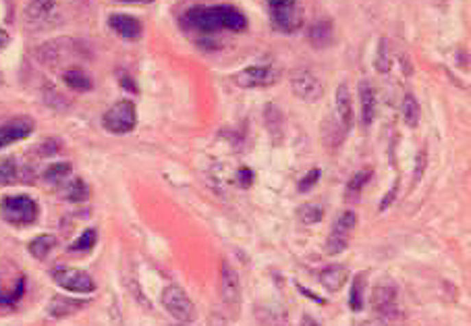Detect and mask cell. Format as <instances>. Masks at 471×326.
Here are the masks:
<instances>
[{
	"mask_svg": "<svg viewBox=\"0 0 471 326\" xmlns=\"http://www.w3.org/2000/svg\"><path fill=\"white\" fill-rule=\"evenodd\" d=\"M162 305H165V310L173 316V318H177L179 322H193L195 318H197V312H195V305H193V301L189 299V295L179 287V285H169V287H165V291H162Z\"/></svg>",
	"mask_w": 471,
	"mask_h": 326,
	"instance_id": "5",
	"label": "cell"
},
{
	"mask_svg": "<svg viewBox=\"0 0 471 326\" xmlns=\"http://www.w3.org/2000/svg\"><path fill=\"white\" fill-rule=\"evenodd\" d=\"M349 246V237L347 235H339V233H330L328 241H326V254L328 256H339L347 250Z\"/></svg>",
	"mask_w": 471,
	"mask_h": 326,
	"instance_id": "35",
	"label": "cell"
},
{
	"mask_svg": "<svg viewBox=\"0 0 471 326\" xmlns=\"http://www.w3.org/2000/svg\"><path fill=\"white\" fill-rule=\"evenodd\" d=\"M58 150H60V141H58V139H48V141H44V143L40 145L38 154H40V156H52V154H56Z\"/></svg>",
	"mask_w": 471,
	"mask_h": 326,
	"instance_id": "39",
	"label": "cell"
},
{
	"mask_svg": "<svg viewBox=\"0 0 471 326\" xmlns=\"http://www.w3.org/2000/svg\"><path fill=\"white\" fill-rule=\"evenodd\" d=\"M426 167H428V154L426 150H420L418 152V158H415V171H413V187L422 181L424 173H426Z\"/></svg>",
	"mask_w": 471,
	"mask_h": 326,
	"instance_id": "37",
	"label": "cell"
},
{
	"mask_svg": "<svg viewBox=\"0 0 471 326\" xmlns=\"http://www.w3.org/2000/svg\"><path fill=\"white\" fill-rule=\"evenodd\" d=\"M181 25L189 32H197L204 36L232 32L243 34L247 30V17L234 7L216 5V7H193L181 17Z\"/></svg>",
	"mask_w": 471,
	"mask_h": 326,
	"instance_id": "1",
	"label": "cell"
},
{
	"mask_svg": "<svg viewBox=\"0 0 471 326\" xmlns=\"http://www.w3.org/2000/svg\"><path fill=\"white\" fill-rule=\"evenodd\" d=\"M96 241H98V231L96 229H86L69 246V252H73V254H77V252H90L96 246Z\"/></svg>",
	"mask_w": 471,
	"mask_h": 326,
	"instance_id": "27",
	"label": "cell"
},
{
	"mask_svg": "<svg viewBox=\"0 0 471 326\" xmlns=\"http://www.w3.org/2000/svg\"><path fill=\"white\" fill-rule=\"evenodd\" d=\"M19 167L15 158H3L0 160V185H13L17 183Z\"/></svg>",
	"mask_w": 471,
	"mask_h": 326,
	"instance_id": "31",
	"label": "cell"
},
{
	"mask_svg": "<svg viewBox=\"0 0 471 326\" xmlns=\"http://www.w3.org/2000/svg\"><path fill=\"white\" fill-rule=\"evenodd\" d=\"M108 27H110L117 36H121V38H125V40H131V42L139 40L141 34H143L141 21L135 19V17H131V15H125V13H114V15H110V17H108Z\"/></svg>",
	"mask_w": 471,
	"mask_h": 326,
	"instance_id": "13",
	"label": "cell"
},
{
	"mask_svg": "<svg viewBox=\"0 0 471 326\" xmlns=\"http://www.w3.org/2000/svg\"><path fill=\"white\" fill-rule=\"evenodd\" d=\"M403 119L409 127H418L420 125V119H422V108H420V102L415 96L407 94L405 100H403Z\"/></svg>",
	"mask_w": 471,
	"mask_h": 326,
	"instance_id": "29",
	"label": "cell"
},
{
	"mask_svg": "<svg viewBox=\"0 0 471 326\" xmlns=\"http://www.w3.org/2000/svg\"><path fill=\"white\" fill-rule=\"evenodd\" d=\"M117 3H131V5H147V3H154V0H117Z\"/></svg>",
	"mask_w": 471,
	"mask_h": 326,
	"instance_id": "45",
	"label": "cell"
},
{
	"mask_svg": "<svg viewBox=\"0 0 471 326\" xmlns=\"http://www.w3.org/2000/svg\"><path fill=\"white\" fill-rule=\"evenodd\" d=\"M330 38H333V23H328V21H318L316 25H311V30H309V40L316 44V46H320V48H324L328 42H330Z\"/></svg>",
	"mask_w": 471,
	"mask_h": 326,
	"instance_id": "28",
	"label": "cell"
},
{
	"mask_svg": "<svg viewBox=\"0 0 471 326\" xmlns=\"http://www.w3.org/2000/svg\"><path fill=\"white\" fill-rule=\"evenodd\" d=\"M71 44H73L71 40H52V42L44 44V46H40L38 58L42 62H46V65H56L69 52V46Z\"/></svg>",
	"mask_w": 471,
	"mask_h": 326,
	"instance_id": "18",
	"label": "cell"
},
{
	"mask_svg": "<svg viewBox=\"0 0 471 326\" xmlns=\"http://www.w3.org/2000/svg\"><path fill=\"white\" fill-rule=\"evenodd\" d=\"M50 275H52V281L64 291L80 293V295H88V293L96 291L94 279L84 270L69 268V266H56V268H52Z\"/></svg>",
	"mask_w": 471,
	"mask_h": 326,
	"instance_id": "6",
	"label": "cell"
},
{
	"mask_svg": "<svg viewBox=\"0 0 471 326\" xmlns=\"http://www.w3.org/2000/svg\"><path fill=\"white\" fill-rule=\"evenodd\" d=\"M32 131H34V121L27 117H19L5 125H0V150L11 143L23 141L25 137L32 135Z\"/></svg>",
	"mask_w": 471,
	"mask_h": 326,
	"instance_id": "12",
	"label": "cell"
},
{
	"mask_svg": "<svg viewBox=\"0 0 471 326\" xmlns=\"http://www.w3.org/2000/svg\"><path fill=\"white\" fill-rule=\"evenodd\" d=\"M56 248V237L54 235H38L36 239L29 241V254L36 258V260H44L48 258V254Z\"/></svg>",
	"mask_w": 471,
	"mask_h": 326,
	"instance_id": "21",
	"label": "cell"
},
{
	"mask_svg": "<svg viewBox=\"0 0 471 326\" xmlns=\"http://www.w3.org/2000/svg\"><path fill=\"white\" fill-rule=\"evenodd\" d=\"M347 279H349V270L347 266H328L320 272V285L328 291V293H337L341 291L345 285H347Z\"/></svg>",
	"mask_w": 471,
	"mask_h": 326,
	"instance_id": "16",
	"label": "cell"
},
{
	"mask_svg": "<svg viewBox=\"0 0 471 326\" xmlns=\"http://www.w3.org/2000/svg\"><path fill=\"white\" fill-rule=\"evenodd\" d=\"M121 86H123L125 90H129V92H137V86L133 84V79L127 77L125 73H121Z\"/></svg>",
	"mask_w": 471,
	"mask_h": 326,
	"instance_id": "41",
	"label": "cell"
},
{
	"mask_svg": "<svg viewBox=\"0 0 471 326\" xmlns=\"http://www.w3.org/2000/svg\"><path fill=\"white\" fill-rule=\"evenodd\" d=\"M359 106H361V127H372L376 113H378V98H376V90L372 88V84L367 79L359 81Z\"/></svg>",
	"mask_w": 471,
	"mask_h": 326,
	"instance_id": "14",
	"label": "cell"
},
{
	"mask_svg": "<svg viewBox=\"0 0 471 326\" xmlns=\"http://www.w3.org/2000/svg\"><path fill=\"white\" fill-rule=\"evenodd\" d=\"M299 291H301V293H305V295H307V297H309V299H316V301H318V303H324V301H322V299H320V297H318V295H313V293H311V291H307V289H305V287H299Z\"/></svg>",
	"mask_w": 471,
	"mask_h": 326,
	"instance_id": "44",
	"label": "cell"
},
{
	"mask_svg": "<svg viewBox=\"0 0 471 326\" xmlns=\"http://www.w3.org/2000/svg\"><path fill=\"white\" fill-rule=\"evenodd\" d=\"M86 299H73V297H62V295H54L48 303V314L52 318H64L75 314L77 310L86 307Z\"/></svg>",
	"mask_w": 471,
	"mask_h": 326,
	"instance_id": "17",
	"label": "cell"
},
{
	"mask_svg": "<svg viewBox=\"0 0 471 326\" xmlns=\"http://www.w3.org/2000/svg\"><path fill=\"white\" fill-rule=\"evenodd\" d=\"M372 175H374V171L372 169H365V171H359V173H355L353 177H351V181L347 183V198L349 200H357L359 198V194L363 191V187L367 185V181L372 179Z\"/></svg>",
	"mask_w": 471,
	"mask_h": 326,
	"instance_id": "26",
	"label": "cell"
},
{
	"mask_svg": "<svg viewBox=\"0 0 471 326\" xmlns=\"http://www.w3.org/2000/svg\"><path fill=\"white\" fill-rule=\"evenodd\" d=\"M363 291H365V275L359 272V275L353 279L351 295H349V303H351V310H353V312H361V310H363Z\"/></svg>",
	"mask_w": 471,
	"mask_h": 326,
	"instance_id": "30",
	"label": "cell"
},
{
	"mask_svg": "<svg viewBox=\"0 0 471 326\" xmlns=\"http://www.w3.org/2000/svg\"><path fill=\"white\" fill-rule=\"evenodd\" d=\"M320 175H322L320 169H311V171L297 183V191H299V194H307L309 189H313V185H316V183L320 181Z\"/></svg>",
	"mask_w": 471,
	"mask_h": 326,
	"instance_id": "36",
	"label": "cell"
},
{
	"mask_svg": "<svg viewBox=\"0 0 471 326\" xmlns=\"http://www.w3.org/2000/svg\"><path fill=\"white\" fill-rule=\"evenodd\" d=\"M0 214L9 224L27 226L38 220L40 206L29 196H5L0 202Z\"/></svg>",
	"mask_w": 471,
	"mask_h": 326,
	"instance_id": "2",
	"label": "cell"
},
{
	"mask_svg": "<svg viewBox=\"0 0 471 326\" xmlns=\"http://www.w3.org/2000/svg\"><path fill=\"white\" fill-rule=\"evenodd\" d=\"M397 194H399V179H397V183H395V185H392V189H390V191H388V194L384 196V200L380 202L378 210H380V212L388 210V208H390V204H392V202H395V200H397Z\"/></svg>",
	"mask_w": 471,
	"mask_h": 326,
	"instance_id": "38",
	"label": "cell"
},
{
	"mask_svg": "<svg viewBox=\"0 0 471 326\" xmlns=\"http://www.w3.org/2000/svg\"><path fill=\"white\" fill-rule=\"evenodd\" d=\"M237 179H239V185H241V187H250L252 181H254V173H252L250 169H241Z\"/></svg>",
	"mask_w": 471,
	"mask_h": 326,
	"instance_id": "40",
	"label": "cell"
},
{
	"mask_svg": "<svg viewBox=\"0 0 471 326\" xmlns=\"http://www.w3.org/2000/svg\"><path fill=\"white\" fill-rule=\"evenodd\" d=\"M376 71L378 73H388L390 67H392V56H390V48H388V42L386 40H380L378 42V50H376Z\"/></svg>",
	"mask_w": 471,
	"mask_h": 326,
	"instance_id": "34",
	"label": "cell"
},
{
	"mask_svg": "<svg viewBox=\"0 0 471 326\" xmlns=\"http://www.w3.org/2000/svg\"><path fill=\"white\" fill-rule=\"evenodd\" d=\"M9 44H11V36H9V32L0 30V50H3V48H7Z\"/></svg>",
	"mask_w": 471,
	"mask_h": 326,
	"instance_id": "42",
	"label": "cell"
},
{
	"mask_svg": "<svg viewBox=\"0 0 471 326\" xmlns=\"http://www.w3.org/2000/svg\"><path fill=\"white\" fill-rule=\"evenodd\" d=\"M324 218V208L320 204H303L299 208V220L303 224H318Z\"/></svg>",
	"mask_w": 471,
	"mask_h": 326,
	"instance_id": "33",
	"label": "cell"
},
{
	"mask_svg": "<svg viewBox=\"0 0 471 326\" xmlns=\"http://www.w3.org/2000/svg\"><path fill=\"white\" fill-rule=\"evenodd\" d=\"M23 19L29 27L36 30L56 25L60 21L56 0H27V5L23 9Z\"/></svg>",
	"mask_w": 471,
	"mask_h": 326,
	"instance_id": "7",
	"label": "cell"
},
{
	"mask_svg": "<svg viewBox=\"0 0 471 326\" xmlns=\"http://www.w3.org/2000/svg\"><path fill=\"white\" fill-rule=\"evenodd\" d=\"M73 173V167L71 162H54V165H50L46 171H44V181L46 183H62L71 177Z\"/></svg>",
	"mask_w": 471,
	"mask_h": 326,
	"instance_id": "25",
	"label": "cell"
},
{
	"mask_svg": "<svg viewBox=\"0 0 471 326\" xmlns=\"http://www.w3.org/2000/svg\"><path fill=\"white\" fill-rule=\"evenodd\" d=\"M301 326H320L316 320H313L309 314H303V318H301Z\"/></svg>",
	"mask_w": 471,
	"mask_h": 326,
	"instance_id": "43",
	"label": "cell"
},
{
	"mask_svg": "<svg viewBox=\"0 0 471 326\" xmlns=\"http://www.w3.org/2000/svg\"><path fill=\"white\" fill-rule=\"evenodd\" d=\"M278 79V73L270 65H252L232 75V81L239 88H266Z\"/></svg>",
	"mask_w": 471,
	"mask_h": 326,
	"instance_id": "8",
	"label": "cell"
},
{
	"mask_svg": "<svg viewBox=\"0 0 471 326\" xmlns=\"http://www.w3.org/2000/svg\"><path fill=\"white\" fill-rule=\"evenodd\" d=\"M220 297L224 301V305H239L241 301V281L239 275L234 270V266L228 260H222L220 266Z\"/></svg>",
	"mask_w": 471,
	"mask_h": 326,
	"instance_id": "10",
	"label": "cell"
},
{
	"mask_svg": "<svg viewBox=\"0 0 471 326\" xmlns=\"http://www.w3.org/2000/svg\"><path fill=\"white\" fill-rule=\"evenodd\" d=\"M372 307L382 318H397V289L390 285H380L372 291Z\"/></svg>",
	"mask_w": 471,
	"mask_h": 326,
	"instance_id": "11",
	"label": "cell"
},
{
	"mask_svg": "<svg viewBox=\"0 0 471 326\" xmlns=\"http://www.w3.org/2000/svg\"><path fill=\"white\" fill-rule=\"evenodd\" d=\"M270 19L282 34H295L303 25V9L299 0H268Z\"/></svg>",
	"mask_w": 471,
	"mask_h": 326,
	"instance_id": "3",
	"label": "cell"
},
{
	"mask_svg": "<svg viewBox=\"0 0 471 326\" xmlns=\"http://www.w3.org/2000/svg\"><path fill=\"white\" fill-rule=\"evenodd\" d=\"M62 79H64V84L71 90H75V92H90L94 88L92 77L88 73H84L82 69H69V71H64Z\"/></svg>",
	"mask_w": 471,
	"mask_h": 326,
	"instance_id": "20",
	"label": "cell"
},
{
	"mask_svg": "<svg viewBox=\"0 0 471 326\" xmlns=\"http://www.w3.org/2000/svg\"><path fill=\"white\" fill-rule=\"evenodd\" d=\"M337 115H339L341 127L345 129V133H349L353 127V115L355 113H353V98H351L347 84H341L337 88Z\"/></svg>",
	"mask_w": 471,
	"mask_h": 326,
	"instance_id": "15",
	"label": "cell"
},
{
	"mask_svg": "<svg viewBox=\"0 0 471 326\" xmlns=\"http://www.w3.org/2000/svg\"><path fill=\"white\" fill-rule=\"evenodd\" d=\"M345 129L341 127V123H337V121H330V119H326L324 123H322V137H324V143L326 145H330V148H337V145H341L343 143V139H345Z\"/></svg>",
	"mask_w": 471,
	"mask_h": 326,
	"instance_id": "23",
	"label": "cell"
},
{
	"mask_svg": "<svg viewBox=\"0 0 471 326\" xmlns=\"http://www.w3.org/2000/svg\"><path fill=\"white\" fill-rule=\"evenodd\" d=\"M291 90L303 102H318L324 96V84L309 71H297L291 77Z\"/></svg>",
	"mask_w": 471,
	"mask_h": 326,
	"instance_id": "9",
	"label": "cell"
},
{
	"mask_svg": "<svg viewBox=\"0 0 471 326\" xmlns=\"http://www.w3.org/2000/svg\"><path fill=\"white\" fill-rule=\"evenodd\" d=\"M357 226V216L353 210H343L337 220H335V226H333V233H339V235H347Z\"/></svg>",
	"mask_w": 471,
	"mask_h": 326,
	"instance_id": "32",
	"label": "cell"
},
{
	"mask_svg": "<svg viewBox=\"0 0 471 326\" xmlns=\"http://www.w3.org/2000/svg\"><path fill=\"white\" fill-rule=\"evenodd\" d=\"M102 125L106 131L114 133V135H127L137 127V108L131 100H121L117 104H112L104 117H102Z\"/></svg>",
	"mask_w": 471,
	"mask_h": 326,
	"instance_id": "4",
	"label": "cell"
},
{
	"mask_svg": "<svg viewBox=\"0 0 471 326\" xmlns=\"http://www.w3.org/2000/svg\"><path fill=\"white\" fill-rule=\"evenodd\" d=\"M175 326H185V324H183V322H181V324H175Z\"/></svg>",
	"mask_w": 471,
	"mask_h": 326,
	"instance_id": "46",
	"label": "cell"
},
{
	"mask_svg": "<svg viewBox=\"0 0 471 326\" xmlns=\"http://www.w3.org/2000/svg\"><path fill=\"white\" fill-rule=\"evenodd\" d=\"M64 200L69 202H86L90 198V185L84 179H71L64 185Z\"/></svg>",
	"mask_w": 471,
	"mask_h": 326,
	"instance_id": "22",
	"label": "cell"
},
{
	"mask_svg": "<svg viewBox=\"0 0 471 326\" xmlns=\"http://www.w3.org/2000/svg\"><path fill=\"white\" fill-rule=\"evenodd\" d=\"M264 123H266V129L270 131L274 143H278L282 139L285 125H282V110L276 104H266V108H264Z\"/></svg>",
	"mask_w": 471,
	"mask_h": 326,
	"instance_id": "19",
	"label": "cell"
},
{
	"mask_svg": "<svg viewBox=\"0 0 471 326\" xmlns=\"http://www.w3.org/2000/svg\"><path fill=\"white\" fill-rule=\"evenodd\" d=\"M258 318L264 326H289V318L285 310L266 305L264 310H258Z\"/></svg>",
	"mask_w": 471,
	"mask_h": 326,
	"instance_id": "24",
	"label": "cell"
}]
</instances>
